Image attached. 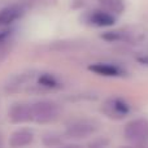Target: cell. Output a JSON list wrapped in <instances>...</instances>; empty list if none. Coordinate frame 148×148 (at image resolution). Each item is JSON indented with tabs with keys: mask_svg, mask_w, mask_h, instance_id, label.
Returning <instances> with one entry per match:
<instances>
[{
	"mask_svg": "<svg viewBox=\"0 0 148 148\" xmlns=\"http://www.w3.org/2000/svg\"><path fill=\"white\" fill-rule=\"evenodd\" d=\"M101 38L108 42H118V40H125L126 36L121 31H108V33L103 34Z\"/></svg>",
	"mask_w": 148,
	"mask_h": 148,
	"instance_id": "12",
	"label": "cell"
},
{
	"mask_svg": "<svg viewBox=\"0 0 148 148\" xmlns=\"http://www.w3.org/2000/svg\"><path fill=\"white\" fill-rule=\"evenodd\" d=\"M34 134L29 129H20V130L14 131L9 139V146L12 148H22L26 147L33 142Z\"/></svg>",
	"mask_w": 148,
	"mask_h": 148,
	"instance_id": "9",
	"label": "cell"
},
{
	"mask_svg": "<svg viewBox=\"0 0 148 148\" xmlns=\"http://www.w3.org/2000/svg\"><path fill=\"white\" fill-rule=\"evenodd\" d=\"M126 140L135 146H143L148 142V121L146 118H135L127 122L123 129Z\"/></svg>",
	"mask_w": 148,
	"mask_h": 148,
	"instance_id": "1",
	"label": "cell"
},
{
	"mask_svg": "<svg viewBox=\"0 0 148 148\" xmlns=\"http://www.w3.org/2000/svg\"><path fill=\"white\" fill-rule=\"evenodd\" d=\"M88 70L95 74H99L103 77H121L123 74V70L120 66L108 62H95L88 66Z\"/></svg>",
	"mask_w": 148,
	"mask_h": 148,
	"instance_id": "8",
	"label": "cell"
},
{
	"mask_svg": "<svg viewBox=\"0 0 148 148\" xmlns=\"http://www.w3.org/2000/svg\"><path fill=\"white\" fill-rule=\"evenodd\" d=\"M33 109V120L40 123H48L55 121L60 114V108L55 101L51 100H40L31 105Z\"/></svg>",
	"mask_w": 148,
	"mask_h": 148,
	"instance_id": "2",
	"label": "cell"
},
{
	"mask_svg": "<svg viewBox=\"0 0 148 148\" xmlns=\"http://www.w3.org/2000/svg\"><path fill=\"white\" fill-rule=\"evenodd\" d=\"M5 56V51H3V49H0V61H1L3 59H4Z\"/></svg>",
	"mask_w": 148,
	"mask_h": 148,
	"instance_id": "16",
	"label": "cell"
},
{
	"mask_svg": "<svg viewBox=\"0 0 148 148\" xmlns=\"http://www.w3.org/2000/svg\"><path fill=\"white\" fill-rule=\"evenodd\" d=\"M108 144H109V142L105 138H97L94 142H91L87 148H107Z\"/></svg>",
	"mask_w": 148,
	"mask_h": 148,
	"instance_id": "13",
	"label": "cell"
},
{
	"mask_svg": "<svg viewBox=\"0 0 148 148\" xmlns=\"http://www.w3.org/2000/svg\"><path fill=\"white\" fill-rule=\"evenodd\" d=\"M121 148H134V147H129V146H125V147H121Z\"/></svg>",
	"mask_w": 148,
	"mask_h": 148,
	"instance_id": "19",
	"label": "cell"
},
{
	"mask_svg": "<svg viewBox=\"0 0 148 148\" xmlns=\"http://www.w3.org/2000/svg\"><path fill=\"white\" fill-rule=\"evenodd\" d=\"M0 148H3V136L0 135Z\"/></svg>",
	"mask_w": 148,
	"mask_h": 148,
	"instance_id": "17",
	"label": "cell"
},
{
	"mask_svg": "<svg viewBox=\"0 0 148 148\" xmlns=\"http://www.w3.org/2000/svg\"><path fill=\"white\" fill-rule=\"evenodd\" d=\"M100 7L112 14H122L126 8L123 0H100Z\"/></svg>",
	"mask_w": 148,
	"mask_h": 148,
	"instance_id": "10",
	"label": "cell"
},
{
	"mask_svg": "<svg viewBox=\"0 0 148 148\" xmlns=\"http://www.w3.org/2000/svg\"><path fill=\"white\" fill-rule=\"evenodd\" d=\"M10 31H7V30H4V31H0V44L1 43H4L5 40H7V38L10 35Z\"/></svg>",
	"mask_w": 148,
	"mask_h": 148,
	"instance_id": "15",
	"label": "cell"
},
{
	"mask_svg": "<svg viewBox=\"0 0 148 148\" xmlns=\"http://www.w3.org/2000/svg\"><path fill=\"white\" fill-rule=\"evenodd\" d=\"M104 113L112 118H123L130 113V104L122 97H110L103 107Z\"/></svg>",
	"mask_w": 148,
	"mask_h": 148,
	"instance_id": "3",
	"label": "cell"
},
{
	"mask_svg": "<svg viewBox=\"0 0 148 148\" xmlns=\"http://www.w3.org/2000/svg\"><path fill=\"white\" fill-rule=\"evenodd\" d=\"M60 140L57 138H55L53 135H49V136H46L44 138V144H47V146H56V144H59Z\"/></svg>",
	"mask_w": 148,
	"mask_h": 148,
	"instance_id": "14",
	"label": "cell"
},
{
	"mask_svg": "<svg viewBox=\"0 0 148 148\" xmlns=\"http://www.w3.org/2000/svg\"><path fill=\"white\" fill-rule=\"evenodd\" d=\"M87 21L91 25L97 26V27H109V26H113L116 23V17L114 14L104 9H95L88 13Z\"/></svg>",
	"mask_w": 148,
	"mask_h": 148,
	"instance_id": "4",
	"label": "cell"
},
{
	"mask_svg": "<svg viewBox=\"0 0 148 148\" xmlns=\"http://www.w3.org/2000/svg\"><path fill=\"white\" fill-rule=\"evenodd\" d=\"M9 118L14 123H23L33 121V109L27 104H16L10 108Z\"/></svg>",
	"mask_w": 148,
	"mask_h": 148,
	"instance_id": "7",
	"label": "cell"
},
{
	"mask_svg": "<svg viewBox=\"0 0 148 148\" xmlns=\"http://www.w3.org/2000/svg\"><path fill=\"white\" fill-rule=\"evenodd\" d=\"M64 148H81V147H78V146H68V147H64Z\"/></svg>",
	"mask_w": 148,
	"mask_h": 148,
	"instance_id": "18",
	"label": "cell"
},
{
	"mask_svg": "<svg viewBox=\"0 0 148 148\" xmlns=\"http://www.w3.org/2000/svg\"><path fill=\"white\" fill-rule=\"evenodd\" d=\"M95 131V126L92 123L87 122V121H78L75 123H72L69 127L66 129L65 134H66L69 138L73 139H82L86 138V136L91 135Z\"/></svg>",
	"mask_w": 148,
	"mask_h": 148,
	"instance_id": "6",
	"label": "cell"
},
{
	"mask_svg": "<svg viewBox=\"0 0 148 148\" xmlns=\"http://www.w3.org/2000/svg\"><path fill=\"white\" fill-rule=\"evenodd\" d=\"M39 84L46 88H60L61 87V83L60 81L52 74H42L39 77Z\"/></svg>",
	"mask_w": 148,
	"mask_h": 148,
	"instance_id": "11",
	"label": "cell"
},
{
	"mask_svg": "<svg viewBox=\"0 0 148 148\" xmlns=\"http://www.w3.org/2000/svg\"><path fill=\"white\" fill-rule=\"evenodd\" d=\"M25 13L22 5H9V7H5L0 10V27H4V26L12 25L13 22H16L17 20H20L21 17Z\"/></svg>",
	"mask_w": 148,
	"mask_h": 148,
	"instance_id": "5",
	"label": "cell"
}]
</instances>
